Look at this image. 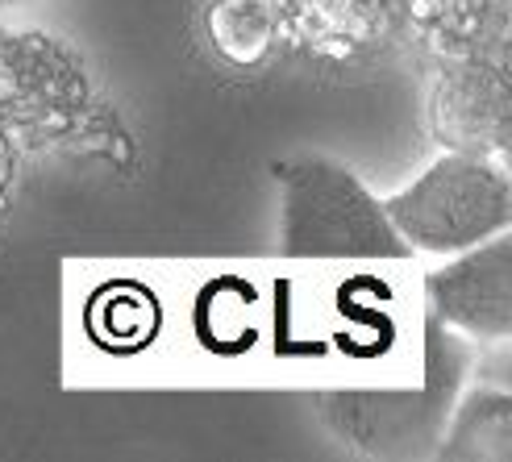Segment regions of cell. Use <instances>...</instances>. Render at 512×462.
I'll return each instance as SVG.
<instances>
[{
	"instance_id": "5b68a950",
	"label": "cell",
	"mask_w": 512,
	"mask_h": 462,
	"mask_svg": "<svg viewBox=\"0 0 512 462\" xmlns=\"http://www.w3.org/2000/svg\"><path fill=\"white\" fill-rule=\"evenodd\" d=\"M0 5H25V0H0Z\"/></svg>"
},
{
	"instance_id": "6da1fadb",
	"label": "cell",
	"mask_w": 512,
	"mask_h": 462,
	"mask_svg": "<svg viewBox=\"0 0 512 462\" xmlns=\"http://www.w3.org/2000/svg\"><path fill=\"white\" fill-rule=\"evenodd\" d=\"M279 246L288 259H404L408 246L354 171L300 154L279 167Z\"/></svg>"
},
{
	"instance_id": "3957f363",
	"label": "cell",
	"mask_w": 512,
	"mask_h": 462,
	"mask_svg": "<svg viewBox=\"0 0 512 462\" xmlns=\"http://www.w3.org/2000/svg\"><path fill=\"white\" fill-rule=\"evenodd\" d=\"M429 308L450 329H463L479 342H508L512 329V242L508 229L429 275Z\"/></svg>"
},
{
	"instance_id": "277c9868",
	"label": "cell",
	"mask_w": 512,
	"mask_h": 462,
	"mask_svg": "<svg viewBox=\"0 0 512 462\" xmlns=\"http://www.w3.org/2000/svg\"><path fill=\"white\" fill-rule=\"evenodd\" d=\"M5 175H9V159H5V142H0V184H5Z\"/></svg>"
},
{
	"instance_id": "7a4b0ae2",
	"label": "cell",
	"mask_w": 512,
	"mask_h": 462,
	"mask_svg": "<svg viewBox=\"0 0 512 462\" xmlns=\"http://www.w3.org/2000/svg\"><path fill=\"white\" fill-rule=\"evenodd\" d=\"M404 246L429 254H458L504 234L512 221V192L500 167L475 154H446L421 179L383 200Z\"/></svg>"
}]
</instances>
